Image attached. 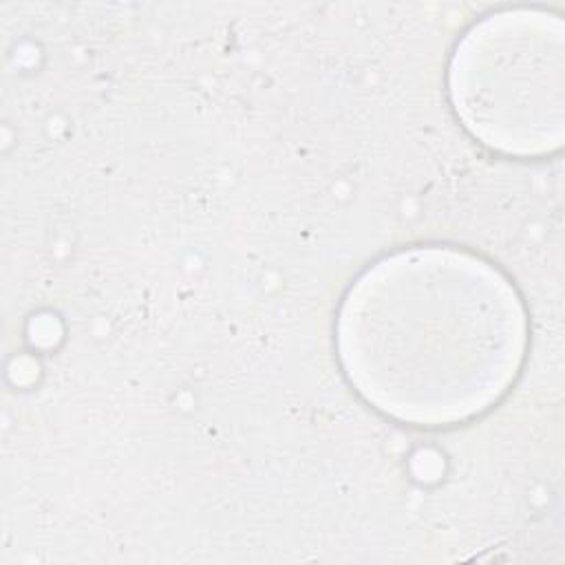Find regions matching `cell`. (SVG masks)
Returning a JSON list of instances; mask_svg holds the SVG:
<instances>
[{
    "instance_id": "6da1fadb",
    "label": "cell",
    "mask_w": 565,
    "mask_h": 565,
    "mask_svg": "<svg viewBox=\"0 0 565 565\" xmlns=\"http://www.w3.org/2000/svg\"><path fill=\"white\" fill-rule=\"evenodd\" d=\"M338 349L351 384L375 408L413 424H450L488 408L512 382L523 313L488 263L455 249H408L351 287Z\"/></svg>"
},
{
    "instance_id": "7a4b0ae2",
    "label": "cell",
    "mask_w": 565,
    "mask_h": 565,
    "mask_svg": "<svg viewBox=\"0 0 565 565\" xmlns=\"http://www.w3.org/2000/svg\"><path fill=\"white\" fill-rule=\"evenodd\" d=\"M563 22L547 9H503L475 22L450 60V97L483 143L545 152L561 137Z\"/></svg>"
}]
</instances>
